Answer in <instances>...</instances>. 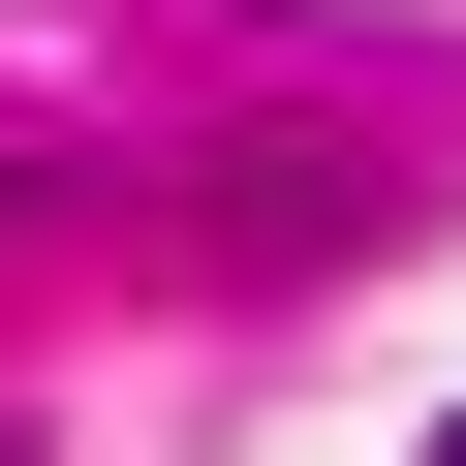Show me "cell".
Returning a JSON list of instances; mask_svg holds the SVG:
<instances>
[{"instance_id":"cell-1","label":"cell","mask_w":466,"mask_h":466,"mask_svg":"<svg viewBox=\"0 0 466 466\" xmlns=\"http://www.w3.org/2000/svg\"><path fill=\"white\" fill-rule=\"evenodd\" d=\"M0 466H32V435H0Z\"/></svg>"},{"instance_id":"cell-2","label":"cell","mask_w":466,"mask_h":466,"mask_svg":"<svg viewBox=\"0 0 466 466\" xmlns=\"http://www.w3.org/2000/svg\"><path fill=\"white\" fill-rule=\"evenodd\" d=\"M435 466H466V435H435Z\"/></svg>"}]
</instances>
